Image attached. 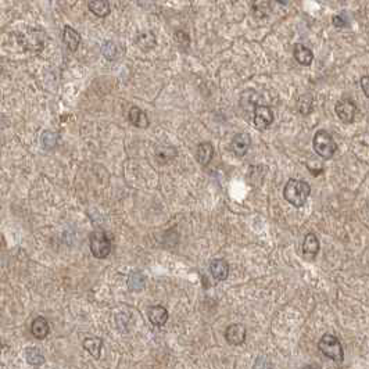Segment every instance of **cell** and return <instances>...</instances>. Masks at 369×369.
Masks as SVG:
<instances>
[{"instance_id":"d4e9b609","label":"cell","mask_w":369,"mask_h":369,"mask_svg":"<svg viewBox=\"0 0 369 369\" xmlns=\"http://www.w3.org/2000/svg\"><path fill=\"white\" fill-rule=\"evenodd\" d=\"M101 51H103V54L107 60H116L118 57V47L114 42H104Z\"/></svg>"},{"instance_id":"7a4b0ae2","label":"cell","mask_w":369,"mask_h":369,"mask_svg":"<svg viewBox=\"0 0 369 369\" xmlns=\"http://www.w3.org/2000/svg\"><path fill=\"white\" fill-rule=\"evenodd\" d=\"M314 150L324 160H330L337 150L336 142L332 135L326 131H318L314 135Z\"/></svg>"},{"instance_id":"ac0fdd59","label":"cell","mask_w":369,"mask_h":369,"mask_svg":"<svg viewBox=\"0 0 369 369\" xmlns=\"http://www.w3.org/2000/svg\"><path fill=\"white\" fill-rule=\"evenodd\" d=\"M214 157V146L210 142H203L198 145L197 153H196V158H197L198 164L202 165H207Z\"/></svg>"},{"instance_id":"6da1fadb","label":"cell","mask_w":369,"mask_h":369,"mask_svg":"<svg viewBox=\"0 0 369 369\" xmlns=\"http://www.w3.org/2000/svg\"><path fill=\"white\" fill-rule=\"evenodd\" d=\"M309 193L311 187L308 183L300 179H289L283 189L285 198L294 207H303L309 197Z\"/></svg>"},{"instance_id":"7402d4cb","label":"cell","mask_w":369,"mask_h":369,"mask_svg":"<svg viewBox=\"0 0 369 369\" xmlns=\"http://www.w3.org/2000/svg\"><path fill=\"white\" fill-rule=\"evenodd\" d=\"M101 347H103V340L99 337H88L83 340V349L95 358H100Z\"/></svg>"},{"instance_id":"d6986e66","label":"cell","mask_w":369,"mask_h":369,"mask_svg":"<svg viewBox=\"0 0 369 369\" xmlns=\"http://www.w3.org/2000/svg\"><path fill=\"white\" fill-rule=\"evenodd\" d=\"M145 288V275L139 269H135L128 276V289L132 292H142Z\"/></svg>"},{"instance_id":"f546056e","label":"cell","mask_w":369,"mask_h":369,"mask_svg":"<svg viewBox=\"0 0 369 369\" xmlns=\"http://www.w3.org/2000/svg\"><path fill=\"white\" fill-rule=\"evenodd\" d=\"M333 24L336 26H344V25H346V22H343V18H342L340 15H336V17H333Z\"/></svg>"},{"instance_id":"5b68a950","label":"cell","mask_w":369,"mask_h":369,"mask_svg":"<svg viewBox=\"0 0 369 369\" xmlns=\"http://www.w3.org/2000/svg\"><path fill=\"white\" fill-rule=\"evenodd\" d=\"M20 45L30 51H41L45 47V34L39 30H28L18 36Z\"/></svg>"},{"instance_id":"4fadbf2b","label":"cell","mask_w":369,"mask_h":369,"mask_svg":"<svg viewBox=\"0 0 369 369\" xmlns=\"http://www.w3.org/2000/svg\"><path fill=\"white\" fill-rule=\"evenodd\" d=\"M128 120L131 121L132 125H135V127L137 128H147L149 127V124H150V121H149V117H147V114L143 110H140L139 107H131L129 108V112H128Z\"/></svg>"},{"instance_id":"ba28073f","label":"cell","mask_w":369,"mask_h":369,"mask_svg":"<svg viewBox=\"0 0 369 369\" xmlns=\"http://www.w3.org/2000/svg\"><path fill=\"white\" fill-rule=\"evenodd\" d=\"M225 339L232 346H240L246 340V328L240 324L229 325L225 332Z\"/></svg>"},{"instance_id":"9c48e42d","label":"cell","mask_w":369,"mask_h":369,"mask_svg":"<svg viewBox=\"0 0 369 369\" xmlns=\"http://www.w3.org/2000/svg\"><path fill=\"white\" fill-rule=\"evenodd\" d=\"M250 145H251V137L248 133H236L232 139V150L233 153L239 157H243L246 153L248 152L250 149Z\"/></svg>"},{"instance_id":"ffe728a7","label":"cell","mask_w":369,"mask_h":369,"mask_svg":"<svg viewBox=\"0 0 369 369\" xmlns=\"http://www.w3.org/2000/svg\"><path fill=\"white\" fill-rule=\"evenodd\" d=\"M136 45L137 47H140L142 50H150L153 47H156L157 39L153 32L146 31V32H140L136 36Z\"/></svg>"},{"instance_id":"52a82bcc","label":"cell","mask_w":369,"mask_h":369,"mask_svg":"<svg viewBox=\"0 0 369 369\" xmlns=\"http://www.w3.org/2000/svg\"><path fill=\"white\" fill-rule=\"evenodd\" d=\"M273 122V112L271 107L258 104L256 111L253 114V124L254 127L258 129H267V128Z\"/></svg>"},{"instance_id":"484cf974","label":"cell","mask_w":369,"mask_h":369,"mask_svg":"<svg viewBox=\"0 0 369 369\" xmlns=\"http://www.w3.org/2000/svg\"><path fill=\"white\" fill-rule=\"evenodd\" d=\"M175 154H177L175 149H174V147H169V146L158 147V149H157V153H156V156L158 160H161V157H165V162H167L168 160L174 158Z\"/></svg>"},{"instance_id":"7c38bea8","label":"cell","mask_w":369,"mask_h":369,"mask_svg":"<svg viewBox=\"0 0 369 369\" xmlns=\"http://www.w3.org/2000/svg\"><path fill=\"white\" fill-rule=\"evenodd\" d=\"M319 251V240L314 233H308L303 242V254L308 260H314Z\"/></svg>"},{"instance_id":"603a6c76","label":"cell","mask_w":369,"mask_h":369,"mask_svg":"<svg viewBox=\"0 0 369 369\" xmlns=\"http://www.w3.org/2000/svg\"><path fill=\"white\" fill-rule=\"evenodd\" d=\"M25 358L28 361L30 365H35V366H39L45 362V357L42 354L41 351L35 347H31V349L26 350L25 353Z\"/></svg>"},{"instance_id":"44dd1931","label":"cell","mask_w":369,"mask_h":369,"mask_svg":"<svg viewBox=\"0 0 369 369\" xmlns=\"http://www.w3.org/2000/svg\"><path fill=\"white\" fill-rule=\"evenodd\" d=\"M88 7L97 17H107V15L110 14V10H111L110 3L107 0H91Z\"/></svg>"},{"instance_id":"4316f807","label":"cell","mask_w":369,"mask_h":369,"mask_svg":"<svg viewBox=\"0 0 369 369\" xmlns=\"http://www.w3.org/2000/svg\"><path fill=\"white\" fill-rule=\"evenodd\" d=\"M56 142H57V136L54 133H51V132H45V133L42 135V146L45 147V149H53V147L56 146Z\"/></svg>"},{"instance_id":"277c9868","label":"cell","mask_w":369,"mask_h":369,"mask_svg":"<svg viewBox=\"0 0 369 369\" xmlns=\"http://www.w3.org/2000/svg\"><path fill=\"white\" fill-rule=\"evenodd\" d=\"M89 246H91L92 254L99 260H104L111 253V240L108 235L103 231H96L89 238Z\"/></svg>"},{"instance_id":"5bb4252c","label":"cell","mask_w":369,"mask_h":369,"mask_svg":"<svg viewBox=\"0 0 369 369\" xmlns=\"http://www.w3.org/2000/svg\"><path fill=\"white\" fill-rule=\"evenodd\" d=\"M63 42H64V45L68 47V50L75 51L78 50L79 43H81V35H79V32H76L74 28L67 25L66 28H64V31H63Z\"/></svg>"},{"instance_id":"8992f818","label":"cell","mask_w":369,"mask_h":369,"mask_svg":"<svg viewBox=\"0 0 369 369\" xmlns=\"http://www.w3.org/2000/svg\"><path fill=\"white\" fill-rule=\"evenodd\" d=\"M334 111L343 122H353L357 116V106L350 99H340L334 106Z\"/></svg>"},{"instance_id":"e0dca14e","label":"cell","mask_w":369,"mask_h":369,"mask_svg":"<svg viewBox=\"0 0 369 369\" xmlns=\"http://www.w3.org/2000/svg\"><path fill=\"white\" fill-rule=\"evenodd\" d=\"M293 54L296 61H297L298 64H301V66H309L314 60L313 51L309 50L307 46L301 45V43H297V45L294 46Z\"/></svg>"},{"instance_id":"2e32d148","label":"cell","mask_w":369,"mask_h":369,"mask_svg":"<svg viewBox=\"0 0 369 369\" xmlns=\"http://www.w3.org/2000/svg\"><path fill=\"white\" fill-rule=\"evenodd\" d=\"M49 322H47V319L43 318V317H38L32 321V325H31V332L32 334L35 336L36 339H45L46 336L49 334Z\"/></svg>"},{"instance_id":"30bf717a","label":"cell","mask_w":369,"mask_h":369,"mask_svg":"<svg viewBox=\"0 0 369 369\" xmlns=\"http://www.w3.org/2000/svg\"><path fill=\"white\" fill-rule=\"evenodd\" d=\"M210 271L215 280H219V282L225 280L229 275V267H228L226 261L222 258H214L210 263Z\"/></svg>"},{"instance_id":"8fae6325","label":"cell","mask_w":369,"mask_h":369,"mask_svg":"<svg viewBox=\"0 0 369 369\" xmlns=\"http://www.w3.org/2000/svg\"><path fill=\"white\" fill-rule=\"evenodd\" d=\"M258 106V95L254 91L243 92L240 96V108L244 112H251L254 114Z\"/></svg>"},{"instance_id":"3957f363","label":"cell","mask_w":369,"mask_h":369,"mask_svg":"<svg viewBox=\"0 0 369 369\" xmlns=\"http://www.w3.org/2000/svg\"><path fill=\"white\" fill-rule=\"evenodd\" d=\"M318 347L321 353H324L328 358L333 359L336 362H343L344 359V351L343 346L340 343V340L333 336V334H324L321 340H319Z\"/></svg>"},{"instance_id":"f1b7e54d","label":"cell","mask_w":369,"mask_h":369,"mask_svg":"<svg viewBox=\"0 0 369 369\" xmlns=\"http://www.w3.org/2000/svg\"><path fill=\"white\" fill-rule=\"evenodd\" d=\"M361 88L364 91L365 96L369 97V75H365L361 78Z\"/></svg>"},{"instance_id":"cb8c5ba5","label":"cell","mask_w":369,"mask_h":369,"mask_svg":"<svg viewBox=\"0 0 369 369\" xmlns=\"http://www.w3.org/2000/svg\"><path fill=\"white\" fill-rule=\"evenodd\" d=\"M313 104H314V100H313V96L311 95H304V96L300 97V100H298V111L304 114V116H307L309 112L313 111Z\"/></svg>"},{"instance_id":"83f0119b","label":"cell","mask_w":369,"mask_h":369,"mask_svg":"<svg viewBox=\"0 0 369 369\" xmlns=\"http://www.w3.org/2000/svg\"><path fill=\"white\" fill-rule=\"evenodd\" d=\"M253 369H272V366H271L269 361L265 358V357H260V358L256 361Z\"/></svg>"},{"instance_id":"9a60e30c","label":"cell","mask_w":369,"mask_h":369,"mask_svg":"<svg viewBox=\"0 0 369 369\" xmlns=\"http://www.w3.org/2000/svg\"><path fill=\"white\" fill-rule=\"evenodd\" d=\"M147 315H149L150 322L153 325H156V326H162L168 321V311L164 307H161V305L150 307L149 311H147Z\"/></svg>"}]
</instances>
